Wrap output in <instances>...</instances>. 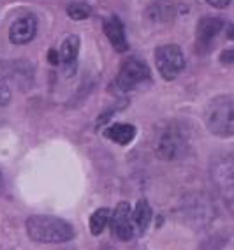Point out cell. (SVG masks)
Masks as SVG:
<instances>
[{
	"mask_svg": "<svg viewBox=\"0 0 234 250\" xmlns=\"http://www.w3.org/2000/svg\"><path fill=\"white\" fill-rule=\"evenodd\" d=\"M227 37H229L231 41H234V23L231 25L229 28H227Z\"/></svg>",
	"mask_w": 234,
	"mask_h": 250,
	"instance_id": "ffe728a7",
	"label": "cell"
},
{
	"mask_svg": "<svg viewBox=\"0 0 234 250\" xmlns=\"http://www.w3.org/2000/svg\"><path fill=\"white\" fill-rule=\"evenodd\" d=\"M148 16L155 21H169L175 16V5L169 0H158L148 9Z\"/></svg>",
	"mask_w": 234,
	"mask_h": 250,
	"instance_id": "5bb4252c",
	"label": "cell"
},
{
	"mask_svg": "<svg viewBox=\"0 0 234 250\" xmlns=\"http://www.w3.org/2000/svg\"><path fill=\"white\" fill-rule=\"evenodd\" d=\"M206 2L213 7H225V5L231 4V0H206Z\"/></svg>",
	"mask_w": 234,
	"mask_h": 250,
	"instance_id": "ac0fdd59",
	"label": "cell"
},
{
	"mask_svg": "<svg viewBox=\"0 0 234 250\" xmlns=\"http://www.w3.org/2000/svg\"><path fill=\"white\" fill-rule=\"evenodd\" d=\"M50 62L51 63H57V62H58V55L55 53V49H51V51H50Z\"/></svg>",
	"mask_w": 234,
	"mask_h": 250,
	"instance_id": "d6986e66",
	"label": "cell"
},
{
	"mask_svg": "<svg viewBox=\"0 0 234 250\" xmlns=\"http://www.w3.org/2000/svg\"><path fill=\"white\" fill-rule=\"evenodd\" d=\"M37 18L34 14H23L13 21L9 28V39L13 44H27L36 37Z\"/></svg>",
	"mask_w": 234,
	"mask_h": 250,
	"instance_id": "ba28073f",
	"label": "cell"
},
{
	"mask_svg": "<svg viewBox=\"0 0 234 250\" xmlns=\"http://www.w3.org/2000/svg\"><path fill=\"white\" fill-rule=\"evenodd\" d=\"M150 81V69L148 65L139 60V58H127L122 63L120 72L117 76V85L123 92H131V90L139 88L141 85Z\"/></svg>",
	"mask_w": 234,
	"mask_h": 250,
	"instance_id": "5b68a950",
	"label": "cell"
},
{
	"mask_svg": "<svg viewBox=\"0 0 234 250\" xmlns=\"http://www.w3.org/2000/svg\"><path fill=\"white\" fill-rule=\"evenodd\" d=\"M222 27H224V21L220 18H215V16H206V18L201 20L197 23V28H195V44H197V48L201 51L210 48L215 37L220 34Z\"/></svg>",
	"mask_w": 234,
	"mask_h": 250,
	"instance_id": "9c48e42d",
	"label": "cell"
},
{
	"mask_svg": "<svg viewBox=\"0 0 234 250\" xmlns=\"http://www.w3.org/2000/svg\"><path fill=\"white\" fill-rule=\"evenodd\" d=\"M102 27L108 41L111 42V46L117 49L118 53H123V51L129 49V42H127V37H125V28H123L122 20L118 18V16L113 14L109 18H106Z\"/></svg>",
	"mask_w": 234,
	"mask_h": 250,
	"instance_id": "30bf717a",
	"label": "cell"
},
{
	"mask_svg": "<svg viewBox=\"0 0 234 250\" xmlns=\"http://www.w3.org/2000/svg\"><path fill=\"white\" fill-rule=\"evenodd\" d=\"M109 226H111V232L118 240L129 241L134 238L136 229H134V222H132V210L129 203H120L115 208V211L111 215V220H109Z\"/></svg>",
	"mask_w": 234,
	"mask_h": 250,
	"instance_id": "52a82bcc",
	"label": "cell"
},
{
	"mask_svg": "<svg viewBox=\"0 0 234 250\" xmlns=\"http://www.w3.org/2000/svg\"><path fill=\"white\" fill-rule=\"evenodd\" d=\"M109 220H111V211L108 210V208H100V210L94 211L90 217V231L92 234H100V232L104 231V228L109 224Z\"/></svg>",
	"mask_w": 234,
	"mask_h": 250,
	"instance_id": "9a60e30c",
	"label": "cell"
},
{
	"mask_svg": "<svg viewBox=\"0 0 234 250\" xmlns=\"http://www.w3.org/2000/svg\"><path fill=\"white\" fill-rule=\"evenodd\" d=\"M155 65L164 80L173 81L183 71L185 57L176 44H164L155 51Z\"/></svg>",
	"mask_w": 234,
	"mask_h": 250,
	"instance_id": "277c9868",
	"label": "cell"
},
{
	"mask_svg": "<svg viewBox=\"0 0 234 250\" xmlns=\"http://www.w3.org/2000/svg\"><path fill=\"white\" fill-rule=\"evenodd\" d=\"M132 222H134V229L137 234H143L148 229L150 222H152V208L144 199L137 201L134 211H132Z\"/></svg>",
	"mask_w": 234,
	"mask_h": 250,
	"instance_id": "4fadbf2b",
	"label": "cell"
},
{
	"mask_svg": "<svg viewBox=\"0 0 234 250\" xmlns=\"http://www.w3.org/2000/svg\"><path fill=\"white\" fill-rule=\"evenodd\" d=\"M204 124L218 138L234 136V95H218L204 109Z\"/></svg>",
	"mask_w": 234,
	"mask_h": 250,
	"instance_id": "7a4b0ae2",
	"label": "cell"
},
{
	"mask_svg": "<svg viewBox=\"0 0 234 250\" xmlns=\"http://www.w3.org/2000/svg\"><path fill=\"white\" fill-rule=\"evenodd\" d=\"M27 234L37 243H63L74 238V229L69 222L51 215H34L27 219Z\"/></svg>",
	"mask_w": 234,
	"mask_h": 250,
	"instance_id": "6da1fadb",
	"label": "cell"
},
{
	"mask_svg": "<svg viewBox=\"0 0 234 250\" xmlns=\"http://www.w3.org/2000/svg\"><path fill=\"white\" fill-rule=\"evenodd\" d=\"M99 250H113V249H111V247H100Z\"/></svg>",
	"mask_w": 234,
	"mask_h": 250,
	"instance_id": "44dd1931",
	"label": "cell"
},
{
	"mask_svg": "<svg viewBox=\"0 0 234 250\" xmlns=\"http://www.w3.org/2000/svg\"><path fill=\"white\" fill-rule=\"evenodd\" d=\"M222 63H234V49H227L220 55Z\"/></svg>",
	"mask_w": 234,
	"mask_h": 250,
	"instance_id": "e0dca14e",
	"label": "cell"
},
{
	"mask_svg": "<svg viewBox=\"0 0 234 250\" xmlns=\"http://www.w3.org/2000/svg\"><path fill=\"white\" fill-rule=\"evenodd\" d=\"M106 138L125 146V145H129L136 138V127L131 124H113L106 130Z\"/></svg>",
	"mask_w": 234,
	"mask_h": 250,
	"instance_id": "7c38bea8",
	"label": "cell"
},
{
	"mask_svg": "<svg viewBox=\"0 0 234 250\" xmlns=\"http://www.w3.org/2000/svg\"><path fill=\"white\" fill-rule=\"evenodd\" d=\"M67 14L72 20H86L92 14V7L88 4H83V2H72L67 5Z\"/></svg>",
	"mask_w": 234,
	"mask_h": 250,
	"instance_id": "2e32d148",
	"label": "cell"
},
{
	"mask_svg": "<svg viewBox=\"0 0 234 250\" xmlns=\"http://www.w3.org/2000/svg\"><path fill=\"white\" fill-rule=\"evenodd\" d=\"M187 152V136L178 124H169L158 136L157 155L162 161H176Z\"/></svg>",
	"mask_w": 234,
	"mask_h": 250,
	"instance_id": "3957f363",
	"label": "cell"
},
{
	"mask_svg": "<svg viewBox=\"0 0 234 250\" xmlns=\"http://www.w3.org/2000/svg\"><path fill=\"white\" fill-rule=\"evenodd\" d=\"M0 182H2V178H0Z\"/></svg>",
	"mask_w": 234,
	"mask_h": 250,
	"instance_id": "7402d4cb",
	"label": "cell"
},
{
	"mask_svg": "<svg viewBox=\"0 0 234 250\" xmlns=\"http://www.w3.org/2000/svg\"><path fill=\"white\" fill-rule=\"evenodd\" d=\"M78 51H79V37L76 34H71L63 39L62 48H60V60L65 67V74H74L76 71Z\"/></svg>",
	"mask_w": 234,
	"mask_h": 250,
	"instance_id": "8fae6325",
	"label": "cell"
},
{
	"mask_svg": "<svg viewBox=\"0 0 234 250\" xmlns=\"http://www.w3.org/2000/svg\"><path fill=\"white\" fill-rule=\"evenodd\" d=\"M213 182L224 201L234 208V159H224L213 166Z\"/></svg>",
	"mask_w": 234,
	"mask_h": 250,
	"instance_id": "8992f818",
	"label": "cell"
}]
</instances>
